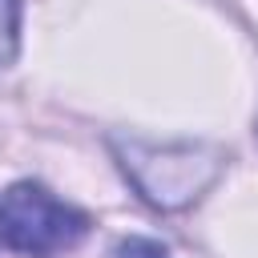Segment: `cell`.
<instances>
[{"label":"cell","instance_id":"6da1fadb","mask_svg":"<svg viewBox=\"0 0 258 258\" xmlns=\"http://www.w3.org/2000/svg\"><path fill=\"white\" fill-rule=\"evenodd\" d=\"M89 230V218L64 202H56L44 185L16 181L0 198V238L28 258H52L77 246Z\"/></svg>","mask_w":258,"mask_h":258},{"label":"cell","instance_id":"277c9868","mask_svg":"<svg viewBox=\"0 0 258 258\" xmlns=\"http://www.w3.org/2000/svg\"><path fill=\"white\" fill-rule=\"evenodd\" d=\"M117 258H165V250L157 242H145V238H129L117 246Z\"/></svg>","mask_w":258,"mask_h":258},{"label":"cell","instance_id":"3957f363","mask_svg":"<svg viewBox=\"0 0 258 258\" xmlns=\"http://www.w3.org/2000/svg\"><path fill=\"white\" fill-rule=\"evenodd\" d=\"M16 16L20 0H0V69L16 56Z\"/></svg>","mask_w":258,"mask_h":258},{"label":"cell","instance_id":"7a4b0ae2","mask_svg":"<svg viewBox=\"0 0 258 258\" xmlns=\"http://www.w3.org/2000/svg\"><path fill=\"white\" fill-rule=\"evenodd\" d=\"M121 165L153 206H185L194 202L222 165V153L210 145H137L129 141L121 149Z\"/></svg>","mask_w":258,"mask_h":258}]
</instances>
